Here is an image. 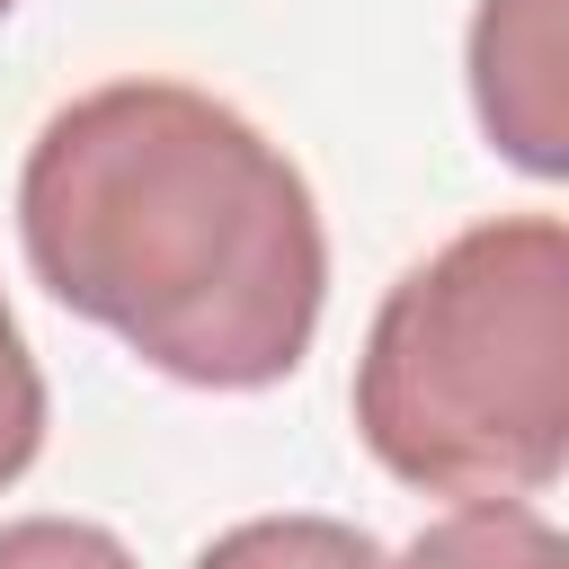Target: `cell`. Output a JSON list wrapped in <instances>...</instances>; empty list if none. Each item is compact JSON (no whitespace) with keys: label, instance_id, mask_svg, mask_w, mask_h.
I'll return each mask as SVG.
<instances>
[{"label":"cell","instance_id":"obj_4","mask_svg":"<svg viewBox=\"0 0 569 569\" xmlns=\"http://www.w3.org/2000/svg\"><path fill=\"white\" fill-rule=\"evenodd\" d=\"M391 569H569V542L551 516H533L525 498H462L453 516H436Z\"/></svg>","mask_w":569,"mask_h":569},{"label":"cell","instance_id":"obj_2","mask_svg":"<svg viewBox=\"0 0 569 569\" xmlns=\"http://www.w3.org/2000/svg\"><path fill=\"white\" fill-rule=\"evenodd\" d=\"M373 462L436 498H533L569 462V231L498 213L418 258L356 356Z\"/></svg>","mask_w":569,"mask_h":569},{"label":"cell","instance_id":"obj_8","mask_svg":"<svg viewBox=\"0 0 569 569\" xmlns=\"http://www.w3.org/2000/svg\"><path fill=\"white\" fill-rule=\"evenodd\" d=\"M0 18H9V0H0Z\"/></svg>","mask_w":569,"mask_h":569},{"label":"cell","instance_id":"obj_7","mask_svg":"<svg viewBox=\"0 0 569 569\" xmlns=\"http://www.w3.org/2000/svg\"><path fill=\"white\" fill-rule=\"evenodd\" d=\"M36 445H44V373H36V356L0 302V489L36 462Z\"/></svg>","mask_w":569,"mask_h":569},{"label":"cell","instance_id":"obj_6","mask_svg":"<svg viewBox=\"0 0 569 569\" xmlns=\"http://www.w3.org/2000/svg\"><path fill=\"white\" fill-rule=\"evenodd\" d=\"M0 569H133V551L89 516H18L0 525Z\"/></svg>","mask_w":569,"mask_h":569},{"label":"cell","instance_id":"obj_1","mask_svg":"<svg viewBox=\"0 0 569 569\" xmlns=\"http://www.w3.org/2000/svg\"><path fill=\"white\" fill-rule=\"evenodd\" d=\"M36 284L196 391H267L320 329L329 240L302 169L187 80H107L18 169Z\"/></svg>","mask_w":569,"mask_h":569},{"label":"cell","instance_id":"obj_3","mask_svg":"<svg viewBox=\"0 0 569 569\" xmlns=\"http://www.w3.org/2000/svg\"><path fill=\"white\" fill-rule=\"evenodd\" d=\"M471 107L489 142L560 178L569 169V44H560V0H480L471 18Z\"/></svg>","mask_w":569,"mask_h":569},{"label":"cell","instance_id":"obj_5","mask_svg":"<svg viewBox=\"0 0 569 569\" xmlns=\"http://www.w3.org/2000/svg\"><path fill=\"white\" fill-rule=\"evenodd\" d=\"M196 569H391V551L347 516H249L213 533Z\"/></svg>","mask_w":569,"mask_h":569}]
</instances>
